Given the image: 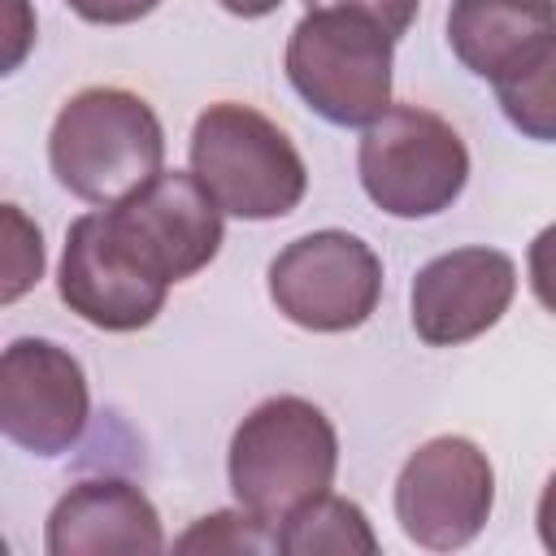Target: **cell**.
Instances as JSON below:
<instances>
[{"label":"cell","mask_w":556,"mask_h":556,"mask_svg":"<svg viewBox=\"0 0 556 556\" xmlns=\"http://www.w3.org/2000/svg\"><path fill=\"white\" fill-rule=\"evenodd\" d=\"M495 504V469L465 434L421 443L395 478V521L408 543L426 552H456L473 543Z\"/></svg>","instance_id":"obj_7"},{"label":"cell","mask_w":556,"mask_h":556,"mask_svg":"<svg viewBox=\"0 0 556 556\" xmlns=\"http://www.w3.org/2000/svg\"><path fill=\"white\" fill-rule=\"evenodd\" d=\"M308 9H348V13H361L369 22H378L391 39H404V30L413 26L421 0H304Z\"/></svg>","instance_id":"obj_18"},{"label":"cell","mask_w":556,"mask_h":556,"mask_svg":"<svg viewBox=\"0 0 556 556\" xmlns=\"http://www.w3.org/2000/svg\"><path fill=\"white\" fill-rule=\"evenodd\" d=\"M526 265H530V287L539 295V304L547 313H556V222L543 226L526 252Z\"/></svg>","instance_id":"obj_19"},{"label":"cell","mask_w":556,"mask_h":556,"mask_svg":"<svg viewBox=\"0 0 556 556\" xmlns=\"http://www.w3.org/2000/svg\"><path fill=\"white\" fill-rule=\"evenodd\" d=\"M226 13H235V17H265V13H274L282 0H217Z\"/></svg>","instance_id":"obj_22"},{"label":"cell","mask_w":556,"mask_h":556,"mask_svg":"<svg viewBox=\"0 0 556 556\" xmlns=\"http://www.w3.org/2000/svg\"><path fill=\"white\" fill-rule=\"evenodd\" d=\"M4 282H0V300L13 304L17 295H26L39 274H43V239L39 226H30L22 217L17 204H4Z\"/></svg>","instance_id":"obj_17"},{"label":"cell","mask_w":556,"mask_h":556,"mask_svg":"<svg viewBox=\"0 0 556 556\" xmlns=\"http://www.w3.org/2000/svg\"><path fill=\"white\" fill-rule=\"evenodd\" d=\"M534 526H539L543 547L556 556V473L543 482V495H539V508H534Z\"/></svg>","instance_id":"obj_21"},{"label":"cell","mask_w":556,"mask_h":556,"mask_svg":"<svg viewBox=\"0 0 556 556\" xmlns=\"http://www.w3.org/2000/svg\"><path fill=\"white\" fill-rule=\"evenodd\" d=\"M174 547L178 552H278V530L252 517L248 508H239V513L200 517Z\"/></svg>","instance_id":"obj_16"},{"label":"cell","mask_w":556,"mask_h":556,"mask_svg":"<svg viewBox=\"0 0 556 556\" xmlns=\"http://www.w3.org/2000/svg\"><path fill=\"white\" fill-rule=\"evenodd\" d=\"M165 130L152 104L122 87H87L70 96L48 135V165L56 182L96 204L113 208L161 174Z\"/></svg>","instance_id":"obj_1"},{"label":"cell","mask_w":556,"mask_h":556,"mask_svg":"<svg viewBox=\"0 0 556 556\" xmlns=\"http://www.w3.org/2000/svg\"><path fill=\"white\" fill-rule=\"evenodd\" d=\"M365 195L391 217H434L469 182V148L452 122L421 104H391L356 148Z\"/></svg>","instance_id":"obj_5"},{"label":"cell","mask_w":556,"mask_h":556,"mask_svg":"<svg viewBox=\"0 0 556 556\" xmlns=\"http://www.w3.org/2000/svg\"><path fill=\"white\" fill-rule=\"evenodd\" d=\"M447 43L469 74L508 83L556 43V0H452Z\"/></svg>","instance_id":"obj_13"},{"label":"cell","mask_w":556,"mask_h":556,"mask_svg":"<svg viewBox=\"0 0 556 556\" xmlns=\"http://www.w3.org/2000/svg\"><path fill=\"white\" fill-rule=\"evenodd\" d=\"M83 22H96V26H126V22H139L148 17L161 0H65Z\"/></svg>","instance_id":"obj_20"},{"label":"cell","mask_w":556,"mask_h":556,"mask_svg":"<svg viewBox=\"0 0 556 556\" xmlns=\"http://www.w3.org/2000/svg\"><path fill=\"white\" fill-rule=\"evenodd\" d=\"M56 291L70 313L96 330H143L165 308L169 282L156 278L109 226L104 208L83 213L65 230V252L56 269Z\"/></svg>","instance_id":"obj_9"},{"label":"cell","mask_w":556,"mask_h":556,"mask_svg":"<svg viewBox=\"0 0 556 556\" xmlns=\"http://www.w3.org/2000/svg\"><path fill=\"white\" fill-rule=\"evenodd\" d=\"M278 552L287 556H352V552L374 556L378 534L361 504L326 491L321 500L304 504L278 526Z\"/></svg>","instance_id":"obj_14"},{"label":"cell","mask_w":556,"mask_h":556,"mask_svg":"<svg viewBox=\"0 0 556 556\" xmlns=\"http://www.w3.org/2000/svg\"><path fill=\"white\" fill-rule=\"evenodd\" d=\"M226 469L239 508L278 530L291 513L330 491L339 469V434L313 400L274 395L239 421Z\"/></svg>","instance_id":"obj_2"},{"label":"cell","mask_w":556,"mask_h":556,"mask_svg":"<svg viewBox=\"0 0 556 556\" xmlns=\"http://www.w3.org/2000/svg\"><path fill=\"white\" fill-rule=\"evenodd\" d=\"M395 39L348 9H308L287 39V78L334 126H369L391 109Z\"/></svg>","instance_id":"obj_4"},{"label":"cell","mask_w":556,"mask_h":556,"mask_svg":"<svg viewBox=\"0 0 556 556\" xmlns=\"http://www.w3.org/2000/svg\"><path fill=\"white\" fill-rule=\"evenodd\" d=\"M52 556H113V552H161L165 530L152 500L126 478H83L48 513Z\"/></svg>","instance_id":"obj_12"},{"label":"cell","mask_w":556,"mask_h":556,"mask_svg":"<svg viewBox=\"0 0 556 556\" xmlns=\"http://www.w3.org/2000/svg\"><path fill=\"white\" fill-rule=\"evenodd\" d=\"M269 300L300 330H356L382 300V261L348 230L300 235L269 261Z\"/></svg>","instance_id":"obj_6"},{"label":"cell","mask_w":556,"mask_h":556,"mask_svg":"<svg viewBox=\"0 0 556 556\" xmlns=\"http://www.w3.org/2000/svg\"><path fill=\"white\" fill-rule=\"evenodd\" d=\"M91 417L78 356L52 339H13L0 356V430L35 456L70 452Z\"/></svg>","instance_id":"obj_10"},{"label":"cell","mask_w":556,"mask_h":556,"mask_svg":"<svg viewBox=\"0 0 556 556\" xmlns=\"http://www.w3.org/2000/svg\"><path fill=\"white\" fill-rule=\"evenodd\" d=\"M191 174L204 182L222 213L243 222L287 217L308 191L304 156L287 130L252 104L235 100H217L195 117Z\"/></svg>","instance_id":"obj_3"},{"label":"cell","mask_w":556,"mask_h":556,"mask_svg":"<svg viewBox=\"0 0 556 556\" xmlns=\"http://www.w3.org/2000/svg\"><path fill=\"white\" fill-rule=\"evenodd\" d=\"M504 117L539 143H556V43L517 78L495 83Z\"/></svg>","instance_id":"obj_15"},{"label":"cell","mask_w":556,"mask_h":556,"mask_svg":"<svg viewBox=\"0 0 556 556\" xmlns=\"http://www.w3.org/2000/svg\"><path fill=\"white\" fill-rule=\"evenodd\" d=\"M517 295V265L500 248H452L413 278V330L430 348H456L486 334Z\"/></svg>","instance_id":"obj_11"},{"label":"cell","mask_w":556,"mask_h":556,"mask_svg":"<svg viewBox=\"0 0 556 556\" xmlns=\"http://www.w3.org/2000/svg\"><path fill=\"white\" fill-rule=\"evenodd\" d=\"M113 235L169 287L195 278L222 252V208L195 174L161 169L122 204L104 208Z\"/></svg>","instance_id":"obj_8"}]
</instances>
